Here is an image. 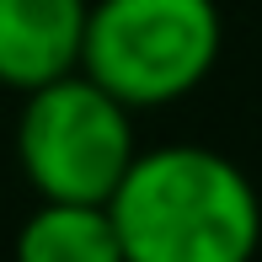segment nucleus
Wrapping results in <instances>:
<instances>
[{"label":"nucleus","mask_w":262,"mask_h":262,"mask_svg":"<svg viewBox=\"0 0 262 262\" xmlns=\"http://www.w3.org/2000/svg\"><path fill=\"white\" fill-rule=\"evenodd\" d=\"M123 262H252L262 198L230 156L204 145L134 150L107 193Z\"/></svg>","instance_id":"1"},{"label":"nucleus","mask_w":262,"mask_h":262,"mask_svg":"<svg viewBox=\"0 0 262 262\" xmlns=\"http://www.w3.org/2000/svg\"><path fill=\"white\" fill-rule=\"evenodd\" d=\"M16 262H123L107 204H49L16 230Z\"/></svg>","instance_id":"5"},{"label":"nucleus","mask_w":262,"mask_h":262,"mask_svg":"<svg viewBox=\"0 0 262 262\" xmlns=\"http://www.w3.org/2000/svg\"><path fill=\"white\" fill-rule=\"evenodd\" d=\"M134 150V113L80 70L21 91L16 156L49 204H107Z\"/></svg>","instance_id":"3"},{"label":"nucleus","mask_w":262,"mask_h":262,"mask_svg":"<svg viewBox=\"0 0 262 262\" xmlns=\"http://www.w3.org/2000/svg\"><path fill=\"white\" fill-rule=\"evenodd\" d=\"M225 21L214 0H97L86 6L80 75L128 113L171 107L220 64Z\"/></svg>","instance_id":"2"},{"label":"nucleus","mask_w":262,"mask_h":262,"mask_svg":"<svg viewBox=\"0 0 262 262\" xmlns=\"http://www.w3.org/2000/svg\"><path fill=\"white\" fill-rule=\"evenodd\" d=\"M91 0H0V86L38 91L80 70Z\"/></svg>","instance_id":"4"}]
</instances>
